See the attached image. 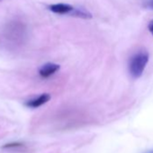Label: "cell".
Segmentation results:
<instances>
[{"mask_svg":"<svg viewBox=\"0 0 153 153\" xmlns=\"http://www.w3.org/2000/svg\"><path fill=\"white\" fill-rule=\"evenodd\" d=\"M148 153H153V150H151V151H149V152H148Z\"/></svg>","mask_w":153,"mask_h":153,"instance_id":"7","label":"cell"},{"mask_svg":"<svg viewBox=\"0 0 153 153\" xmlns=\"http://www.w3.org/2000/svg\"><path fill=\"white\" fill-rule=\"evenodd\" d=\"M51 99V96L49 94H42L38 97L33 98L26 102V105L31 108H37L46 104Z\"/></svg>","mask_w":153,"mask_h":153,"instance_id":"4","label":"cell"},{"mask_svg":"<svg viewBox=\"0 0 153 153\" xmlns=\"http://www.w3.org/2000/svg\"><path fill=\"white\" fill-rule=\"evenodd\" d=\"M59 69V65L50 62L42 66V68L39 70V74L42 78L47 79V78H50L51 76L54 75Z\"/></svg>","mask_w":153,"mask_h":153,"instance_id":"3","label":"cell"},{"mask_svg":"<svg viewBox=\"0 0 153 153\" xmlns=\"http://www.w3.org/2000/svg\"><path fill=\"white\" fill-rule=\"evenodd\" d=\"M146 7L150 8V9H153V0H148L147 4H146Z\"/></svg>","mask_w":153,"mask_h":153,"instance_id":"5","label":"cell"},{"mask_svg":"<svg viewBox=\"0 0 153 153\" xmlns=\"http://www.w3.org/2000/svg\"><path fill=\"white\" fill-rule=\"evenodd\" d=\"M148 61L149 55L146 51H140L131 59L129 64V71L132 78H140L148 64Z\"/></svg>","mask_w":153,"mask_h":153,"instance_id":"1","label":"cell"},{"mask_svg":"<svg viewBox=\"0 0 153 153\" xmlns=\"http://www.w3.org/2000/svg\"><path fill=\"white\" fill-rule=\"evenodd\" d=\"M149 33L153 35V20L149 23Z\"/></svg>","mask_w":153,"mask_h":153,"instance_id":"6","label":"cell"},{"mask_svg":"<svg viewBox=\"0 0 153 153\" xmlns=\"http://www.w3.org/2000/svg\"><path fill=\"white\" fill-rule=\"evenodd\" d=\"M49 9L51 12L58 15H72L75 10V7L68 4L59 3V4H53L49 6Z\"/></svg>","mask_w":153,"mask_h":153,"instance_id":"2","label":"cell"}]
</instances>
